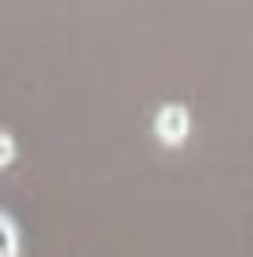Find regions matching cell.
Instances as JSON below:
<instances>
[{
    "mask_svg": "<svg viewBox=\"0 0 253 257\" xmlns=\"http://www.w3.org/2000/svg\"><path fill=\"white\" fill-rule=\"evenodd\" d=\"M20 253V238H16V226H12L8 215H0V257H16Z\"/></svg>",
    "mask_w": 253,
    "mask_h": 257,
    "instance_id": "7a4b0ae2",
    "label": "cell"
},
{
    "mask_svg": "<svg viewBox=\"0 0 253 257\" xmlns=\"http://www.w3.org/2000/svg\"><path fill=\"white\" fill-rule=\"evenodd\" d=\"M12 158H16V142H12V135L0 131V165H12Z\"/></svg>",
    "mask_w": 253,
    "mask_h": 257,
    "instance_id": "3957f363",
    "label": "cell"
},
{
    "mask_svg": "<svg viewBox=\"0 0 253 257\" xmlns=\"http://www.w3.org/2000/svg\"><path fill=\"white\" fill-rule=\"evenodd\" d=\"M158 139L169 142V146H177V142H184V135H188V111L180 104H165L158 111Z\"/></svg>",
    "mask_w": 253,
    "mask_h": 257,
    "instance_id": "6da1fadb",
    "label": "cell"
}]
</instances>
